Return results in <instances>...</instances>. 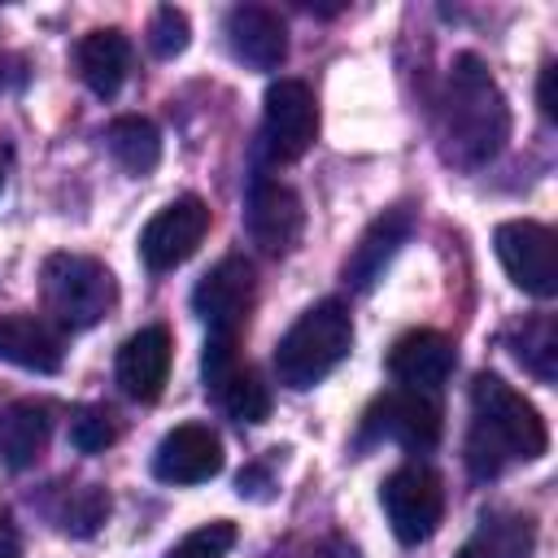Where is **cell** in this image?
Segmentation results:
<instances>
[{
	"label": "cell",
	"mask_w": 558,
	"mask_h": 558,
	"mask_svg": "<svg viewBox=\"0 0 558 558\" xmlns=\"http://www.w3.org/2000/svg\"><path fill=\"white\" fill-rule=\"evenodd\" d=\"M436 140H440V157L458 170L488 166L510 140L506 96L475 52H462L449 65V78L436 105Z\"/></svg>",
	"instance_id": "cell-1"
},
{
	"label": "cell",
	"mask_w": 558,
	"mask_h": 558,
	"mask_svg": "<svg viewBox=\"0 0 558 558\" xmlns=\"http://www.w3.org/2000/svg\"><path fill=\"white\" fill-rule=\"evenodd\" d=\"M549 449V427L541 410L514 392L501 375L480 371L471 379V432H466V466L475 480L501 475L510 462H536Z\"/></svg>",
	"instance_id": "cell-2"
},
{
	"label": "cell",
	"mask_w": 558,
	"mask_h": 558,
	"mask_svg": "<svg viewBox=\"0 0 558 558\" xmlns=\"http://www.w3.org/2000/svg\"><path fill=\"white\" fill-rule=\"evenodd\" d=\"M353 349V318L349 305L327 296L318 305H310L275 344V375L283 388H314L318 379H327Z\"/></svg>",
	"instance_id": "cell-3"
},
{
	"label": "cell",
	"mask_w": 558,
	"mask_h": 558,
	"mask_svg": "<svg viewBox=\"0 0 558 558\" xmlns=\"http://www.w3.org/2000/svg\"><path fill=\"white\" fill-rule=\"evenodd\" d=\"M39 283H44V310L65 331H87L118 305V283L109 266L83 253H52L44 262Z\"/></svg>",
	"instance_id": "cell-4"
},
{
	"label": "cell",
	"mask_w": 558,
	"mask_h": 558,
	"mask_svg": "<svg viewBox=\"0 0 558 558\" xmlns=\"http://www.w3.org/2000/svg\"><path fill=\"white\" fill-rule=\"evenodd\" d=\"M379 506H384L388 527L401 545H423L436 536V527L445 519L440 475L423 462H405L379 484Z\"/></svg>",
	"instance_id": "cell-5"
},
{
	"label": "cell",
	"mask_w": 558,
	"mask_h": 558,
	"mask_svg": "<svg viewBox=\"0 0 558 558\" xmlns=\"http://www.w3.org/2000/svg\"><path fill=\"white\" fill-rule=\"evenodd\" d=\"M318 140V105L301 78H275L262 100V148L275 166L301 161Z\"/></svg>",
	"instance_id": "cell-6"
},
{
	"label": "cell",
	"mask_w": 558,
	"mask_h": 558,
	"mask_svg": "<svg viewBox=\"0 0 558 558\" xmlns=\"http://www.w3.org/2000/svg\"><path fill=\"white\" fill-rule=\"evenodd\" d=\"M235 340L240 336H209L205 340V353H201L205 392L235 423H266V414H270V388L262 384V375L248 362H240Z\"/></svg>",
	"instance_id": "cell-7"
},
{
	"label": "cell",
	"mask_w": 558,
	"mask_h": 558,
	"mask_svg": "<svg viewBox=\"0 0 558 558\" xmlns=\"http://www.w3.org/2000/svg\"><path fill=\"white\" fill-rule=\"evenodd\" d=\"M493 248L514 288H523L541 301H549L558 292V240L545 222H532V218L501 222L493 231Z\"/></svg>",
	"instance_id": "cell-8"
},
{
	"label": "cell",
	"mask_w": 558,
	"mask_h": 558,
	"mask_svg": "<svg viewBox=\"0 0 558 558\" xmlns=\"http://www.w3.org/2000/svg\"><path fill=\"white\" fill-rule=\"evenodd\" d=\"M362 436L366 440H397L410 453H427L440 440V401L436 392H414V388H397L388 397H379L366 418H362Z\"/></svg>",
	"instance_id": "cell-9"
},
{
	"label": "cell",
	"mask_w": 558,
	"mask_h": 558,
	"mask_svg": "<svg viewBox=\"0 0 558 558\" xmlns=\"http://www.w3.org/2000/svg\"><path fill=\"white\" fill-rule=\"evenodd\" d=\"M253 301H257V279L240 253L222 257L192 292V310L205 318L209 336H240V327L253 314Z\"/></svg>",
	"instance_id": "cell-10"
},
{
	"label": "cell",
	"mask_w": 558,
	"mask_h": 558,
	"mask_svg": "<svg viewBox=\"0 0 558 558\" xmlns=\"http://www.w3.org/2000/svg\"><path fill=\"white\" fill-rule=\"evenodd\" d=\"M205 231H209V205L201 196H179L166 209H157L140 231V257L148 270H174L201 248Z\"/></svg>",
	"instance_id": "cell-11"
},
{
	"label": "cell",
	"mask_w": 558,
	"mask_h": 558,
	"mask_svg": "<svg viewBox=\"0 0 558 558\" xmlns=\"http://www.w3.org/2000/svg\"><path fill=\"white\" fill-rule=\"evenodd\" d=\"M301 227H305L301 196L275 179H253L248 201H244V231H248L253 248L266 257H283L296 248Z\"/></svg>",
	"instance_id": "cell-12"
},
{
	"label": "cell",
	"mask_w": 558,
	"mask_h": 558,
	"mask_svg": "<svg viewBox=\"0 0 558 558\" xmlns=\"http://www.w3.org/2000/svg\"><path fill=\"white\" fill-rule=\"evenodd\" d=\"M222 471V440L205 423H183L161 436L153 453V475L161 484H205Z\"/></svg>",
	"instance_id": "cell-13"
},
{
	"label": "cell",
	"mask_w": 558,
	"mask_h": 558,
	"mask_svg": "<svg viewBox=\"0 0 558 558\" xmlns=\"http://www.w3.org/2000/svg\"><path fill=\"white\" fill-rule=\"evenodd\" d=\"M410 231H414V214H410L405 205L384 209V214L362 231V240L353 244V253L344 257V283H349L353 292H371V288L384 279L388 262H392V257L401 253V244L410 240Z\"/></svg>",
	"instance_id": "cell-14"
},
{
	"label": "cell",
	"mask_w": 558,
	"mask_h": 558,
	"mask_svg": "<svg viewBox=\"0 0 558 558\" xmlns=\"http://www.w3.org/2000/svg\"><path fill=\"white\" fill-rule=\"evenodd\" d=\"M170 353H174V344H170L166 327H140L135 336H126L118 349V366H113L122 392L144 405L157 401L170 379Z\"/></svg>",
	"instance_id": "cell-15"
},
{
	"label": "cell",
	"mask_w": 558,
	"mask_h": 558,
	"mask_svg": "<svg viewBox=\"0 0 558 558\" xmlns=\"http://www.w3.org/2000/svg\"><path fill=\"white\" fill-rule=\"evenodd\" d=\"M453 340L440 336V331H405L392 349H388V375L401 384V388H414V392H436L449 375H453Z\"/></svg>",
	"instance_id": "cell-16"
},
{
	"label": "cell",
	"mask_w": 558,
	"mask_h": 558,
	"mask_svg": "<svg viewBox=\"0 0 558 558\" xmlns=\"http://www.w3.org/2000/svg\"><path fill=\"white\" fill-rule=\"evenodd\" d=\"M57 427V410L44 397H17L0 405V462L9 471H26L39 462Z\"/></svg>",
	"instance_id": "cell-17"
},
{
	"label": "cell",
	"mask_w": 558,
	"mask_h": 558,
	"mask_svg": "<svg viewBox=\"0 0 558 558\" xmlns=\"http://www.w3.org/2000/svg\"><path fill=\"white\" fill-rule=\"evenodd\" d=\"M227 44L253 70H279L288 57V26L266 4H235L227 13Z\"/></svg>",
	"instance_id": "cell-18"
},
{
	"label": "cell",
	"mask_w": 558,
	"mask_h": 558,
	"mask_svg": "<svg viewBox=\"0 0 558 558\" xmlns=\"http://www.w3.org/2000/svg\"><path fill=\"white\" fill-rule=\"evenodd\" d=\"M0 362L35 375H57L65 362L61 331L35 314H0Z\"/></svg>",
	"instance_id": "cell-19"
},
{
	"label": "cell",
	"mask_w": 558,
	"mask_h": 558,
	"mask_svg": "<svg viewBox=\"0 0 558 558\" xmlns=\"http://www.w3.org/2000/svg\"><path fill=\"white\" fill-rule=\"evenodd\" d=\"M74 61H78L83 83H87L100 100H109V96H118V87H122L126 74H131V39H126L122 31H113V26H109V31H92V35L78 39Z\"/></svg>",
	"instance_id": "cell-20"
},
{
	"label": "cell",
	"mask_w": 558,
	"mask_h": 558,
	"mask_svg": "<svg viewBox=\"0 0 558 558\" xmlns=\"http://www.w3.org/2000/svg\"><path fill=\"white\" fill-rule=\"evenodd\" d=\"M536 523L514 510H488L453 558H532Z\"/></svg>",
	"instance_id": "cell-21"
},
{
	"label": "cell",
	"mask_w": 558,
	"mask_h": 558,
	"mask_svg": "<svg viewBox=\"0 0 558 558\" xmlns=\"http://www.w3.org/2000/svg\"><path fill=\"white\" fill-rule=\"evenodd\" d=\"M105 144H109V157L126 170V174H153L157 161H161V135L148 118L140 113H122L105 126Z\"/></svg>",
	"instance_id": "cell-22"
},
{
	"label": "cell",
	"mask_w": 558,
	"mask_h": 558,
	"mask_svg": "<svg viewBox=\"0 0 558 558\" xmlns=\"http://www.w3.org/2000/svg\"><path fill=\"white\" fill-rule=\"evenodd\" d=\"M510 353L541 384H554V375H558V323L549 314L527 318L519 331H510Z\"/></svg>",
	"instance_id": "cell-23"
},
{
	"label": "cell",
	"mask_w": 558,
	"mask_h": 558,
	"mask_svg": "<svg viewBox=\"0 0 558 558\" xmlns=\"http://www.w3.org/2000/svg\"><path fill=\"white\" fill-rule=\"evenodd\" d=\"M57 497H61V506L52 510V523L70 536H92L109 514V493L96 484H78V488L57 484Z\"/></svg>",
	"instance_id": "cell-24"
},
{
	"label": "cell",
	"mask_w": 558,
	"mask_h": 558,
	"mask_svg": "<svg viewBox=\"0 0 558 558\" xmlns=\"http://www.w3.org/2000/svg\"><path fill=\"white\" fill-rule=\"evenodd\" d=\"M118 440V427H113V414L100 410V405H78L70 414V445L78 453H105L109 445Z\"/></svg>",
	"instance_id": "cell-25"
},
{
	"label": "cell",
	"mask_w": 558,
	"mask_h": 558,
	"mask_svg": "<svg viewBox=\"0 0 558 558\" xmlns=\"http://www.w3.org/2000/svg\"><path fill=\"white\" fill-rule=\"evenodd\" d=\"M187 39H192L187 13L174 9V4H161V9L153 13V22H148V48H153V57L170 61V57H179V52L187 48Z\"/></svg>",
	"instance_id": "cell-26"
},
{
	"label": "cell",
	"mask_w": 558,
	"mask_h": 558,
	"mask_svg": "<svg viewBox=\"0 0 558 558\" xmlns=\"http://www.w3.org/2000/svg\"><path fill=\"white\" fill-rule=\"evenodd\" d=\"M235 545V523L227 519H214L196 532H187L179 545L166 549V558H227V549Z\"/></svg>",
	"instance_id": "cell-27"
},
{
	"label": "cell",
	"mask_w": 558,
	"mask_h": 558,
	"mask_svg": "<svg viewBox=\"0 0 558 558\" xmlns=\"http://www.w3.org/2000/svg\"><path fill=\"white\" fill-rule=\"evenodd\" d=\"M554 78H558V65H545V70H541V83H536V100H541V113H545V122H554V118H558Z\"/></svg>",
	"instance_id": "cell-28"
},
{
	"label": "cell",
	"mask_w": 558,
	"mask_h": 558,
	"mask_svg": "<svg viewBox=\"0 0 558 558\" xmlns=\"http://www.w3.org/2000/svg\"><path fill=\"white\" fill-rule=\"evenodd\" d=\"M305 558H362V554H357L353 541H344V536H327V541H318Z\"/></svg>",
	"instance_id": "cell-29"
},
{
	"label": "cell",
	"mask_w": 558,
	"mask_h": 558,
	"mask_svg": "<svg viewBox=\"0 0 558 558\" xmlns=\"http://www.w3.org/2000/svg\"><path fill=\"white\" fill-rule=\"evenodd\" d=\"M0 558H22V536L9 523H0Z\"/></svg>",
	"instance_id": "cell-30"
},
{
	"label": "cell",
	"mask_w": 558,
	"mask_h": 558,
	"mask_svg": "<svg viewBox=\"0 0 558 558\" xmlns=\"http://www.w3.org/2000/svg\"><path fill=\"white\" fill-rule=\"evenodd\" d=\"M4 174H9V153L0 148V192H4Z\"/></svg>",
	"instance_id": "cell-31"
}]
</instances>
